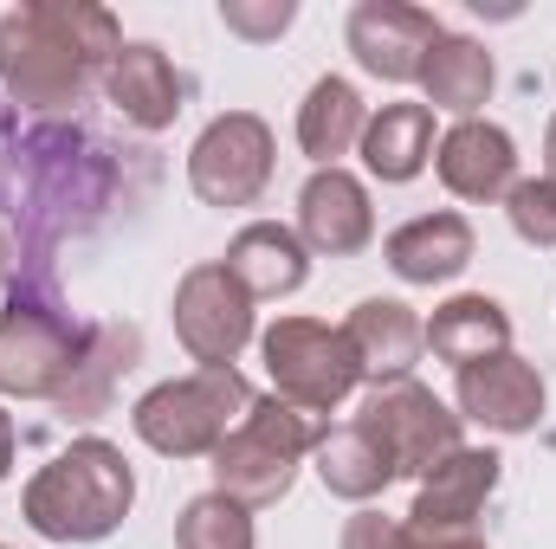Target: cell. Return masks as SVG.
<instances>
[{
  "instance_id": "1",
  "label": "cell",
  "mask_w": 556,
  "mask_h": 549,
  "mask_svg": "<svg viewBox=\"0 0 556 549\" xmlns=\"http://www.w3.org/2000/svg\"><path fill=\"white\" fill-rule=\"evenodd\" d=\"M124 52V26L91 0H33L0 13V85L26 111H72Z\"/></svg>"
},
{
  "instance_id": "2",
  "label": "cell",
  "mask_w": 556,
  "mask_h": 549,
  "mask_svg": "<svg viewBox=\"0 0 556 549\" xmlns=\"http://www.w3.org/2000/svg\"><path fill=\"white\" fill-rule=\"evenodd\" d=\"M130 505H137V472H130L124 446L85 433L52 465H39L26 478L20 518L46 544H104L130 518Z\"/></svg>"
},
{
  "instance_id": "3",
  "label": "cell",
  "mask_w": 556,
  "mask_h": 549,
  "mask_svg": "<svg viewBox=\"0 0 556 549\" xmlns=\"http://www.w3.org/2000/svg\"><path fill=\"white\" fill-rule=\"evenodd\" d=\"M78 356H85V323H72V310L52 284V266L20 259V272L7 284V310H0V395L59 401Z\"/></svg>"
},
{
  "instance_id": "4",
  "label": "cell",
  "mask_w": 556,
  "mask_h": 549,
  "mask_svg": "<svg viewBox=\"0 0 556 549\" xmlns=\"http://www.w3.org/2000/svg\"><path fill=\"white\" fill-rule=\"evenodd\" d=\"M330 433V413L291 408L278 395H260L247 420L214 446V491H227L247 511H266L278 498H291L298 465L317 452V439Z\"/></svg>"
},
{
  "instance_id": "5",
  "label": "cell",
  "mask_w": 556,
  "mask_h": 549,
  "mask_svg": "<svg viewBox=\"0 0 556 549\" xmlns=\"http://www.w3.org/2000/svg\"><path fill=\"white\" fill-rule=\"evenodd\" d=\"M253 401L260 395H253V382L240 369H194L181 382L149 388L130 408V426L162 459H214V446L247 420Z\"/></svg>"
},
{
  "instance_id": "6",
  "label": "cell",
  "mask_w": 556,
  "mask_h": 549,
  "mask_svg": "<svg viewBox=\"0 0 556 549\" xmlns=\"http://www.w3.org/2000/svg\"><path fill=\"white\" fill-rule=\"evenodd\" d=\"M260 356H266L278 401H291V408L330 413L363 388V362H356L343 323H324V317H278L260 336Z\"/></svg>"
},
{
  "instance_id": "7",
  "label": "cell",
  "mask_w": 556,
  "mask_h": 549,
  "mask_svg": "<svg viewBox=\"0 0 556 549\" xmlns=\"http://www.w3.org/2000/svg\"><path fill=\"white\" fill-rule=\"evenodd\" d=\"M356 426L376 433V446L389 452L395 478H427L446 452L466 446V439H459L466 420L446 408L433 388H420L415 375H408V382H382V388L356 408Z\"/></svg>"
},
{
  "instance_id": "8",
  "label": "cell",
  "mask_w": 556,
  "mask_h": 549,
  "mask_svg": "<svg viewBox=\"0 0 556 549\" xmlns=\"http://www.w3.org/2000/svg\"><path fill=\"white\" fill-rule=\"evenodd\" d=\"M273 130L266 117L253 111H227L214 117L194 149H188V188L207 201V207H253L273 181Z\"/></svg>"
},
{
  "instance_id": "9",
  "label": "cell",
  "mask_w": 556,
  "mask_h": 549,
  "mask_svg": "<svg viewBox=\"0 0 556 549\" xmlns=\"http://www.w3.org/2000/svg\"><path fill=\"white\" fill-rule=\"evenodd\" d=\"M168 317H175L181 349H188L201 369H233L240 349L253 343V291L227 272V266H194V272H181Z\"/></svg>"
},
{
  "instance_id": "10",
  "label": "cell",
  "mask_w": 556,
  "mask_h": 549,
  "mask_svg": "<svg viewBox=\"0 0 556 549\" xmlns=\"http://www.w3.org/2000/svg\"><path fill=\"white\" fill-rule=\"evenodd\" d=\"M440 33H446L440 13L408 7V0H363L350 13V52L382 85H420V65L440 46Z\"/></svg>"
},
{
  "instance_id": "11",
  "label": "cell",
  "mask_w": 556,
  "mask_h": 549,
  "mask_svg": "<svg viewBox=\"0 0 556 549\" xmlns=\"http://www.w3.org/2000/svg\"><path fill=\"white\" fill-rule=\"evenodd\" d=\"M453 401H459V420H472L485 433H531L544 420L551 388H544L538 362H525L518 349H505V356H485V362L459 369Z\"/></svg>"
},
{
  "instance_id": "12",
  "label": "cell",
  "mask_w": 556,
  "mask_h": 549,
  "mask_svg": "<svg viewBox=\"0 0 556 549\" xmlns=\"http://www.w3.org/2000/svg\"><path fill=\"white\" fill-rule=\"evenodd\" d=\"M298 240L324 259H356L376 240V207L369 188L337 162V168H311V181L298 188Z\"/></svg>"
},
{
  "instance_id": "13",
  "label": "cell",
  "mask_w": 556,
  "mask_h": 549,
  "mask_svg": "<svg viewBox=\"0 0 556 549\" xmlns=\"http://www.w3.org/2000/svg\"><path fill=\"white\" fill-rule=\"evenodd\" d=\"M498 478H505V459H498L492 446H459V452H446V459L420 478L408 524H415V531H433V537L472 531V518L485 511V498L498 491Z\"/></svg>"
},
{
  "instance_id": "14",
  "label": "cell",
  "mask_w": 556,
  "mask_h": 549,
  "mask_svg": "<svg viewBox=\"0 0 556 549\" xmlns=\"http://www.w3.org/2000/svg\"><path fill=\"white\" fill-rule=\"evenodd\" d=\"M104 98L124 111V124H137V130H168L175 117H181V98H188V85H181V72H175V59L155 46V39H124V52L104 65Z\"/></svg>"
},
{
  "instance_id": "15",
  "label": "cell",
  "mask_w": 556,
  "mask_h": 549,
  "mask_svg": "<svg viewBox=\"0 0 556 549\" xmlns=\"http://www.w3.org/2000/svg\"><path fill=\"white\" fill-rule=\"evenodd\" d=\"M433 168L459 201H505L518 188V142L485 117H466L433 142Z\"/></svg>"
},
{
  "instance_id": "16",
  "label": "cell",
  "mask_w": 556,
  "mask_h": 549,
  "mask_svg": "<svg viewBox=\"0 0 556 549\" xmlns=\"http://www.w3.org/2000/svg\"><path fill=\"white\" fill-rule=\"evenodd\" d=\"M343 336L363 362V382H408V369L427 349V323L415 317V304L402 297H363L350 317H343Z\"/></svg>"
},
{
  "instance_id": "17",
  "label": "cell",
  "mask_w": 556,
  "mask_h": 549,
  "mask_svg": "<svg viewBox=\"0 0 556 549\" xmlns=\"http://www.w3.org/2000/svg\"><path fill=\"white\" fill-rule=\"evenodd\" d=\"M382 259H389V272L402 278V284H446V278H459L472 266V227H466V214H453V207L415 214L408 227L389 233Z\"/></svg>"
},
{
  "instance_id": "18",
  "label": "cell",
  "mask_w": 556,
  "mask_h": 549,
  "mask_svg": "<svg viewBox=\"0 0 556 549\" xmlns=\"http://www.w3.org/2000/svg\"><path fill=\"white\" fill-rule=\"evenodd\" d=\"M137 356H142L137 323H85V356H78V369H72V382L59 388L52 408L72 413V420L111 413V395H117V382L137 369Z\"/></svg>"
},
{
  "instance_id": "19",
  "label": "cell",
  "mask_w": 556,
  "mask_h": 549,
  "mask_svg": "<svg viewBox=\"0 0 556 549\" xmlns=\"http://www.w3.org/2000/svg\"><path fill=\"white\" fill-rule=\"evenodd\" d=\"M220 266L253 291V304H260V297H291V291H304V278H311V246L298 240V227L253 220V227L233 233V246H227Z\"/></svg>"
},
{
  "instance_id": "20",
  "label": "cell",
  "mask_w": 556,
  "mask_h": 549,
  "mask_svg": "<svg viewBox=\"0 0 556 549\" xmlns=\"http://www.w3.org/2000/svg\"><path fill=\"white\" fill-rule=\"evenodd\" d=\"M492 85H498V65H492V52H485L479 39H466V33H440V46H433L427 65H420L427 104L446 111V117H459V124L492 104Z\"/></svg>"
},
{
  "instance_id": "21",
  "label": "cell",
  "mask_w": 556,
  "mask_h": 549,
  "mask_svg": "<svg viewBox=\"0 0 556 549\" xmlns=\"http://www.w3.org/2000/svg\"><path fill=\"white\" fill-rule=\"evenodd\" d=\"M427 349H433L440 362H453V369H472V362H485V356H505V349H511V310H505L498 297H485V291H459V297H446V304L433 310Z\"/></svg>"
},
{
  "instance_id": "22",
  "label": "cell",
  "mask_w": 556,
  "mask_h": 549,
  "mask_svg": "<svg viewBox=\"0 0 556 549\" xmlns=\"http://www.w3.org/2000/svg\"><path fill=\"white\" fill-rule=\"evenodd\" d=\"M363 130H369V104L356 98L350 78L324 72V78L304 91V104H298V149H304L317 168H337V155H350V149L363 142Z\"/></svg>"
},
{
  "instance_id": "23",
  "label": "cell",
  "mask_w": 556,
  "mask_h": 549,
  "mask_svg": "<svg viewBox=\"0 0 556 549\" xmlns=\"http://www.w3.org/2000/svg\"><path fill=\"white\" fill-rule=\"evenodd\" d=\"M356 149H363V168L376 181L402 188V181H415L420 168L433 162V111L427 104H382Z\"/></svg>"
},
{
  "instance_id": "24",
  "label": "cell",
  "mask_w": 556,
  "mask_h": 549,
  "mask_svg": "<svg viewBox=\"0 0 556 549\" xmlns=\"http://www.w3.org/2000/svg\"><path fill=\"white\" fill-rule=\"evenodd\" d=\"M311 459H317L324 491H330V498H350V505H369V498H382V491L395 485L389 452H382L376 433H363L356 420H350V426H330V433L317 439Z\"/></svg>"
},
{
  "instance_id": "25",
  "label": "cell",
  "mask_w": 556,
  "mask_h": 549,
  "mask_svg": "<svg viewBox=\"0 0 556 549\" xmlns=\"http://www.w3.org/2000/svg\"><path fill=\"white\" fill-rule=\"evenodd\" d=\"M253 511L233 505L227 491H201L175 518V549H253Z\"/></svg>"
},
{
  "instance_id": "26",
  "label": "cell",
  "mask_w": 556,
  "mask_h": 549,
  "mask_svg": "<svg viewBox=\"0 0 556 549\" xmlns=\"http://www.w3.org/2000/svg\"><path fill=\"white\" fill-rule=\"evenodd\" d=\"M343 549H485L472 531L459 537H433V531H415V524H395L382 511H356L343 524Z\"/></svg>"
},
{
  "instance_id": "27",
  "label": "cell",
  "mask_w": 556,
  "mask_h": 549,
  "mask_svg": "<svg viewBox=\"0 0 556 549\" xmlns=\"http://www.w3.org/2000/svg\"><path fill=\"white\" fill-rule=\"evenodd\" d=\"M505 220L525 246H556V181H544V175L518 181L505 194Z\"/></svg>"
},
{
  "instance_id": "28",
  "label": "cell",
  "mask_w": 556,
  "mask_h": 549,
  "mask_svg": "<svg viewBox=\"0 0 556 549\" xmlns=\"http://www.w3.org/2000/svg\"><path fill=\"white\" fill-rule=\"evenodd\" d=\"M291 20H298V0H220V26L240 33V39H253V46L278 39Z\"/></svg>"
},
{
  "instance_id": "29",
  "label": "cell",
  "mask_w": 556,
  "mask_h": 549,
  "mask_svg": "<svg viewBox=\"0 0 556 549\" xmlns=\"http://www.w3.org/2000/svg\"><path fill=\"white\" fill-rule=\"evenodd\" d=\"M13 452H20V433H13V413L0 408V478L13 472Z\"/></svg>"
},
{
  "instance_id": "30",
  "label": "cell",
  "mask_w": 556,
  "mask_h": 549,
  "mask_svg": "<svg viewBox=\"0 0 556 549\" xmlns=\"http://www.w3.org/2000/svg\"><path fill=\"white\" fill-rule=\"evenodd\" d=\"M13 272H20V240H13V233L0 227V291L13 284Z\"/></svg>"
},
{
  "instance_id": "31",
  "label": "cell",
  "mask_w": 556,
  "mask_h": 549,
  "mask_svg": "<svg viewBox=\"0 0 556 549\" xmlns=\"http://www.w3.org/2000/svg\"><path fill=\"white\" fill-rule=\"evenodd\" d=\"M544 181H556V117H551V130H544Z\"/></svg>"
},
{
  "instance_id": "32",
  "label": "cell",
  "mask_w": 556,
  "mask_h": 549,
  "mask_svg": "<svg viewBox=\"0 0 556 549\" xmlns=\"http://www.w3.org/2000/svg\"><path fill=\"white\" fill-rule=\"evenodd\" d=\"M0 549H7V544H0Z\"/></svg>"
}]
</instances>
